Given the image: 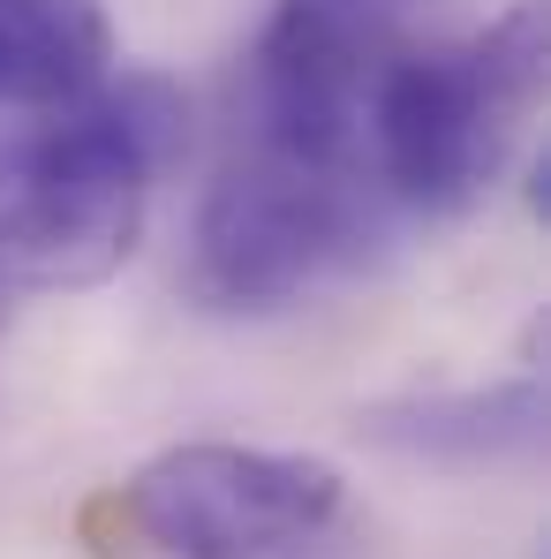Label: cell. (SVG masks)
<instances>
[{"mask_svg": "<svg viewBox=\"0 0 551 559\" xmlns=\"http://www.w3.org/2000/svg\"><path fill=\"white\" fill-rule=\"evenodd\" d=\"M113 61V23L98 0H0V106L61 114Z\"/></svg>", "mask_w": 551, "mask_h": 559, "instance_id": "7", "label": "cell"}, {"mask_svg": "<svg viewBox=\"0 0 551 559\" xmlns=\"http://www.w3.org/2000/svg\"><path fill=\"white\" fill-rule=\"evenodd\" d=\"M0 325H8V295H0Z\"/></svg>", "mask_w": 551, "mask_h": 559, "instance_id": "8", "label": "cell"}, {"mask_svg": "<svg viewBox=\"0 0 551 559\" xmlns=\"http://www.w3.org/2000/svg\"><path fill=\"white\" fill-rule=\"evenodd\" d=\"M340 468L318 454L196 439L136 468L106 507L167 559H287L340 522Z\"/></svg>", "mask_w": 551, "mask_h": 559, "instance_id": "4", "label": "cell"}, {"mask_svg": "<svg viewBox=\"0 0 551 559\" xmlns=\"http://www.w3.org/2000/svg\"><path fill=\"white\" fill-rule=\"evenodd\" d=\"M356 431L393 447V454H416V462L483 468V462H506V454H529L544 439V385L537 378H506V385L416 393V401L370 408Z\"/></svg>", "mask_w": 551, "mask_h": 559, "instance_id": "6", "label": "cell"}, {"mask_svg": "<svg viewBox=\"0 0 551 559\" xmlns=\"http://www.w3.org/2000/svg\"><path fill=\"white\" fill-rule=\"evenodd\" d=\"M189 152V98L152 69L98 76L38 129L0 136V295L98 287L129 265L152 182Z\"/></svg>", "mask_w": 551, "mask_h": 559, "instance_id": "1", "label": "cell"}, {"mask_svg": "<svg viewBox=\"0 0 551 559\" xmlns=\"http://www.w3.org/2000/svg\"><path fill=\"white\" fill-rule=\"evenodd\" d=\"M423 8L431 0H279L250 53V144L363 175L370 92L416 46Z\"/></svg>", "mask_w": 551, "mask_h": 559, "instance_id": "5", "label": "cell"}, {"mask_svg": "<svg viewBox=\"0 0 551 559\" xmlns=\"http://www.w3.org/2000/svg\"><path fill=\"white\" fill-rule=\"evenodd\" d=\"M544 0H514L491 31L460 46H408L363 114V152L378 182L416 212H460L506 167L514 129L544 98Z\"/></svg>", "mask_w": 551, "mask_h": 559, "instance_id": "2", "label": "cell"}, {"mask_svg": "<svg viewBox=\"0 0 551 559\" xmlns=\"http://www.w3.org/2000/svg\"><path fill=\"white\" fill-rule=\"evenodd\" d=\"M378 242V212L363 197V175L302 167L273 144H250L219 167L189 227L182 287L204 310H287L318 295L325 280L356 273Z\"/></svg>", "mask_w": 551, "mask_h": 559, "instance_id": "3", "label": "cell"}]
</instances>
